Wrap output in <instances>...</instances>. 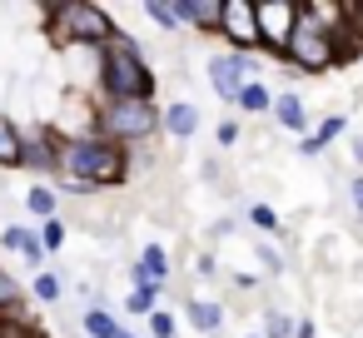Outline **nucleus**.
<instances>
[{"label": "nucleus", "instance_id": "obj_27", "mask_svg": "<svg viewBox=\"0 0 363 338\" xmlns=\"http://www.w3.org/2000/svg\"><path fill=\"white\" fill-rule=\"evenodd\" d=\"M40 239H45V249H50V254H60V249H65V239H70L65 219H45V224H40Z\"/></svg>", "mask_w": 363, "mask_h": 338}, {"label": "nucleus", "instance_id": "obj_25", "mask_svg": "<svg viewBox=\"0 0 363 338\" xmlns=\"http://www.w3.org/2000/svg\"><path fill=\"white\" fill-rule=\"evenodd\" d=\"M294 313H284V308H264V338H294Z\"/></svg>", "mask_w": 363, "mask_h": 338}, {"label": "nucleus", "instance_id": "obj_5", "mask_svg": "<svg viewBox=\"0 0 363 338\" xmlns=\"http://www.w3.org/2000/svg\"><path fill=\"white\" fill-rule=\"evenodd\" d=\"M303 16V11H298ZM284 65L298 70V75H323V70H338L343 65V50H338V35L313 26V21H298L289 50H284Z\"/></svg>", "mask_w": 363, "mask_h": 338}, {"label": "nucleus", "instance_id": "obj_10", "mask_svg": "<svg viewBox=\"0 0 363 338\" xmlns=\"http://www.w3.org/2000/svg\"><path fill=\"white\" fill-rule=\"evenodd\" d=\"M0 249H11V254H21L35 274H45V259H50V249H45V239H40V224L30 229V224H6L0 229Z\"/></svg>", "mask_w": 363, "mask_h": 338}, {"label": "nucleus", "instance_id": "obj_4", "mask_svg": "<svg viewBox=\"0 0 363 338\" xmlns=\"http://www.w3.org/2000/svg\"><path fill=\"white\" fill-rule=\"evenodd\" d=\"M164 130V110L155 100H95V135L115 145H145Z\"/></svg>", "mask_w": 363, "mask_h": 338}, {"label": "nucleus", "instance_id": "obj_35", "mask_svg": "<svg viewBox=\"0 0 363 338\" xmlns=\"http://www.w3.org/2000/svg\"><path fill=\"white\" fill-rule=\"evenodd\" d=\"M249 338H264V333H249Z\"/></svg>", "mask_w": 363, "mask_h": 338}, {"label": "nucleus", "instance_id": "obj_32", "mask_svg": "<svg viewBox=\"0 0 363 338\" xmlns=\"http://www.w3.org/2000/svg\"><path fill=\"white\" fill-rule=\"evenodd\" d=\"M214 140H219V150H234V145H239V125H234V120H219Z\"/></svg>", "mask_w": 363, "mask_h": 338}, {"label": "nucleus", "instance_id": "obj_20", "mask_svg": "<svg viewBox=\"0 0 363 338\" xmlns=\"http://www.w3.org/2000/svg\"><path fill=\"white\" fill-rule=\"evenodd\" d=\"M145 21L150 26H160L164 35H184V26H179V11H174V0H145Z\"/></svg>", "mask_w": 363, "mask_h": 338}, {"label": "nucleus", "instance_id": "obj_13", "mask_svg": "<svg viewBox=\"0 0 363 338\" xmlns=\"http://www.w3.org/2000/svg\"><path fill=\"white\" fill-rule=\"evenodd\" d=\"M199 125H204L199 105H189V100L164 105V135H169V140H194V135H199Z\"/></svg>", "mask_w": 363, "mask_h": 338}, {"label": "nucleus", "instance_id": "obj_14", "mask_svg": "<svg viewBox=\"0 0 363 338\" xmlns=\"http://www.w3.org/2000/svg\"><path fill=\"white\" fill-rule=\"evenodd\" d=\"M343 130H348V120H343V115H323V120H318V130H313L308 140H298V154H303V159H318V154L343 135Z\"/></svg>", "mask_w": 363, "mask_h": 338}, {"label": "nucleus", "instance_id": "obj_29", "mask_svg": "<svg viewBox=\"0 0 363 338\" xmlns=\"http://www.w3.org/2000/svg\"><path fill=\"white\" fill-rule=\"evenodd\" d=\"M343 194H348V209H353V214H358V224H363V169H353V174H348V189H343Z\"/></svg>", "mask_w": 363, "mask_h": 338}, {"label": "nucleus", "instance_id": "obj_33", "mask_svg": "<svg viewBox=\"0 0 363 338\" xmlns=\"http://www.w3.org/2000/svg\"><path fill=\"white\" fill-rule=\"evenodd\" d=\"M348 159L363 169V135H353V140H348Z\"/></svg>", "mask_w": 363, "mask_h": 338}, {"label": "nucleus", "instance_id": "obj_31", "mask_svg": "<svg viewBox=\"0 0 363 338\" xmlns=\"http://www.w3.org/2000/svg\"><path fill=\"white\" fill-rule=\"evenodd\" d=\"M130 288H164V283H160V278H155L140 259H135V269H130Z\"/></svg>", "mask_w": 363, "mask_h": 338}, {"label": "nucleus", "instance_id": "obj_22", "mask_svg": "<svg viewBox=\"0 0 363 338\" xmlns=\"http://www.w3.org/2000/svg\"><path fill=\"white\" fill-rule=\"evenodd\" d=\"M234 110H244V115H274V95H269V85H259V80H254V85L239 95V105H234Z\"/></svg>", "mask_w": 363, "mask_h": 338}, {"label": "nucleus", "instance_id": "obj_16", "mask_svg": "<svg viewBox=\"0 0 363 338\" xmlns=\"http://www.w3.org/2000/svg\"><path fill=\"white\" fill-rule=\"evenodd\" d=\"M21 164H26V130L0 115V169H21Z\"/></svg>", "mask_w": 363, "mask_h": 338}, {"label": "nucleus", "instance_id": "obj_8", "mask_svg": "<svg viewBox=\"0 0 363 338\" xmlns=\"http://www.w3.org/2000/svg\"><path fill=\"white\" fill-rule=\"evenodd\" d=\"M224 45L234 55H249V50H264V35H259V0H224Z\"/></svg>", "mask_w": 363, "mask_h": 338}, {"label": "nucleus", "instance_id": "obj_23", "mask_svg": "<svg viewBox=\"0 0 363 338\" xmlns=\"http://www.w3.org/2000/svg\"><path fill=\"white\" fill-rule=\"evenodd\" d=\"M140 264H145V269H150L160 283H169V274H174V269H169V249H164V244H155V239L140 249Z\"/></svg>", "mask_w": 363, "mask_h": 338}, {"label": "nucleus", "instance_id": "obj_15", "mask_svg": "<svg viewBox=\"0 0 363 338\" xmlns=\"http://www.w3.org/2000/svg\"><path fill=\"white\" fill-rule=\"evenodd\" d=\"M80 328H85V338H120V333H125V318L110 313L105 303H90V308L80 313Z\"/></svg>", "mask_w": 363, "mask_h": 338}, {"label": "nucleus", "instance_id": "obj_34", "mask_svg": "<svg viewBox=\"0 0 363 338\" xmlns=\"http://www.w3.org/2000/svg\"><path fill=\"white\" fill-rule=\"evenodd\" d=\"M294 338H318V328H313V318H298V328H294Z\"/></svg>", "mask_w": 363, "mask_h": 338}, {"label": "nucleus", "instance_id": "obj_12", "mask_svg": "<svg viewBox=\"0 0 363 338\" xmlns=\"http://www.w3.org/2000/svg\"><path fill=\"white\" fill-rule=\"evenodd\" d=\"M274 125L289 130V135H298V140L313 135V115H308V105H303L294 90H279V95H274Z\"/></svg>", "mask_w": 363, "mask_h": 338}, {"label": "nucleus", "instance_id": "obj_26", "mask_svg": "<svg viewBox=\"0 0 363 338\" xmlns=\"http://www.w3.org/2000/svg\"><path fill=\"white\" fill-rule=\"evenodd\" d=\"M249 224L259 229V234H279L284 224H279V214L269 209V204H249Z\"/></svg>", "mask_w": 363, "mask_h": 338}, {"label": "nucleus", "instance_id": "obj_3", "mask_svg": "<svg viewBox=\"0 0 363 338\" xmlns=\"http://www.w3.org/2000/svg\"><path fill=\"white\" fill-rule=\"evenodd\" d=\"M95 75H100V100H155V85H160V75L145 60L140 40L125 35V30L100 50V70Z\"/></svg>", "mask_w": 363, "mask_h": 338}, {"label": "nucleus", "instance_id": "obj_7", "mask_svg": "<svg viewBox=\"0 0 363 338\" xmlns=\"http://www.w3.org/2000/svg\"><path fill=\"white\" fill-rule=\"evenodd\" d=\"M298 0H259V35H264V50L274 60H284L294 30H298Z\"/></svg>", "mask_w": 363, "mask_h": 338}, {"label": "nucleus", "instance_id": "obj_6", "mask_svg": "<svg viewBox=\"0 0 363 338\" xmlns=\"http://www.w3.org/2000/svg\"><path fill=\"white\" fill-rule=\"evenodd\" d=\"M21 169H30L40 184L65 179V135H60V130H50V125L26 130V164H21Z\"/></svg>", "mask_w": 363, "mask_h": 338}, {"label": "nucleus", "instance_id": "obj_24", "mask_svg": "<svg viewBox=\"0 0 363 338\" xmlns=\"http://www.w3.org/2000/svg\"><path fill=\"white\" fill-rule=\"evenodd\" d=\"M30 293H35L40 303H60L65 283H60V274H50V269H45V274H35V278H30Z\"/></svg>", "mask_w": 363, "mask_h": 338}, {"label": "nucleus", "instance_id": "obj_21", "mask_svg": "<svg viewBox=\"0 0 363 338\" xmlns=\"http://www.w3.org/2000/svg\"><path fill=\"white\" fill-rule=\"evenodd\" d=\"M160 298H164V288H130L125 293V313L130 318H150V313H160Z\"/></svg>", "mask_w": 363, "mask_h": 338}, {"label": "nucleus", "instance_id": "obj_1", "mask_svg": "<svg viewBox=\"0 0 363 338\" xmlns=\"http://www.w3.org/2000/svg\"><path fill=\"white\" fill-rule=\"evenodd\" d=\"M40 16H45L50 45H60V50H95L100 55L120 35V26L110 21V11L95 6V0H50Z\"/></svg>", "mask_w": 363, "mask_h": 338}, {"label": "nucleus", "instance_id": "obj_17", "mask_svg": "<svg viewBox=\"0 0 363 338\" xmlns=\"http://www.w3.org/2000/svg\"><path fill=\"white\" fill-rule=\"evenodd\" d=\"M184 318H189L194 333H219V328H224V308H219L214 298H189V303H184Z\"/></svg>", "mask_w": 363, "mask_h": 338}, {"label": "nucleus", "instance_id": "obj_18", "mask_svg": "<svg viewBox=\"0 0 363 338\" xmlns=\"http://www.w3.org/2000/svg\"><path fill=\"white\" fill-rule=\"evenodd\" d=\"M26 209H30V214H35L40 224H45V219H60V189H55V184H40V179H35V184L26 189Z\"/></svg>", "mask_w": 363, "mask_h": 338}, {"label": "nucleus", "instance_id": "obj_30", "mask_svg": "<svg viewBox=\"0 0 363 338\" xmlns=\"http://www.w3.org/2000/svg\"><path fill=\"white\" fill-rule=\"evenodd\" d=\"M254 249H259V259H264V269H269V274H284V254H279L274 244H264V239H259Z\"/></svg>", "mask_w": 363, "mask_h": 338}, {"label": "nucleus", "instance_id": "obj_19", "mask_svg": "<svg viewBox=\"0 0 363 338\" xmlns=\"http://www.w3.org/2000/svg\"><path fill=\"white\" fill-rule=\"evenodd\" d=\"M21 308H26V283L11 269H0V318H21Z\"/></svg>", "mask_w": 363, "mask_h": 338}, {"label": "nucleus", "instance_id": "obj_11", "mask_svg": "<svg viewBox=\"0 0 363 338\" xmlns=\"http://www.w3.org/2000/svg\"><path fill=\"white\" fill-rule=\"evenodd\" d=\"M179 26L194 35H219L224 30V0H174Z\"/></svg>", "mask_w": 363, "mask_h": 338}, {"label": "nucleus", "instance_id": "obj_9", "mask_svg": "<svg viewBox=\"0 0 363 338\" xmlns=\"http://www.w3.org/2000/svg\"><path fill=\"white\" fill-rule=\"evenodd\" d=\"M209 85L224 105H239V95L254 85V60L249 55H234V50H219L209 60Z\"/></svg>", "mask_w": 363, "mask_h": 338}, {"label": "nucleus", "instance_id": "obj_2", "mask_svg": "<svg viewBox=\"0 0 363 338\" xmlns=\"http://www.w3.org/2000/svg\"><path fill=\"white\" fill-rule=\"evenodd\" d=\"M135 159L125 145L105 140V135H65V179L85 184V189H120L130 179Z\"/></svg>", "mask_w": 363, "mask_h": 338}, {"label": "nucleus", "instance_id": "obj_28", "mask_svg": "<svg viewBox=\"0 0 363 338\" xmlns=\"http://www.w3.org/2000/svg\"><path fill=\"white\" fill-rule=\"evenodd\" d=\"M145 323H150V338H174V333H179V318H174L169 308H160V313H150Z\"/></svg>", "mask_w": 363, "mask_h": 338}]
</instances>
